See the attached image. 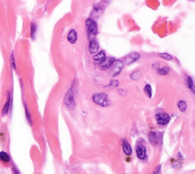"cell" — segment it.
I'll list each match as a JSON object with an SVG mask.
<instances>
[{
    "instance_id": "cell-10",
    "label": "cell",
    "mask_w": 195,
    "mask_h": 174,
    "mask_svg": "<svg viewBox=\"0 0 195 174\" xmlns=\"http://www.w3.org/2000/svg\"><path fill=\"white\" fill-rule=\"evenodd\" d=\"M140 58V54L137 52H132L131 54H128L127 56L125 57V60H124V62L126 65H130V64H133L135 61L137 60L138 59Z\"/></svg>"
},
{
    "instance_id": "cell-25",
    "label": "cell",
    "mask_w": 195,
    "mask_h": 174,
    "mask_svg": "<svg viewBox=\"0 0 195 174\" xmlns=\"http://www.w3.org/2000/svg\"><path fill=\"white\" fill-rule=\"evenodd\" d=\"M12 174H21L20 170L18 169V167L15 166V164L12 165Z\"/></svg>"
},
{
    "instance_id": "cell-24",
    "label": "cell",
    "mask_w": 195,
    "mask_h": 174,
    "mask_svg": "<svg viewBox=\"0 0 195 174\" xmlns=\"http://www.w3.org/2000/svg\"><path fill=\"white\" fill-rule=\"evenodd\" d=\"M140 77V73L139 71H136V72H133L132 74L131 75V78L133 80H139Z\"/></svg>"
},
{
    "instance_id": "cell-13",
    "label": "cell",
    "mask_w": 195,
    "mask_h": 174,
    "mask_svg": "<svg viewBox=\"0 0 195 174\" xmlns=\"http://www.w3.org/2000/svg\"><path fill=\"white\" fill-rule=\"evenodd\" d=\"M122 148L123 151L126 156H131V153H132V147H131L128 141H126V139L122 140Z\"/></svg>"
},
{
    "instance_id": "cell-2",
    "label": "cell",
    "mask_w": 195,
    "mask_h": 174,
    "mask_svg": "<svg viewBox=\"0 0 195 174\" xmlns=\"http://www.w3.org/2000/svg\"><path fill=\"white\" fill-rule=\"evenodd\" d=\"M64 105L66 106V109L72 111L76 108V102H75L74 93H73V88H70L67 92L64 97Z\"/></svg>"
},
{
    "instance_id": "cell-6",
    "label": "cell",
    "mask_w": 195,
    "mask_h": 174,
    "mask_svg": "<svg viewBox=\"0 0 195 174\" xmlns=\"http://www.w3.org/2000/svg\"><path fill=\"white\" fill-rule=\"evenodd\" d=\"M155 119H156V122L159 125H165L169 122L171 117L169 114L165 112H158L155 115Z\"/></svg>"
},
{
    "instance_id": "cell-17",
    "label": "cell",
    "mask_w": 195,
    "mask_h": 174,
    "mask_svg": "<svg viewBox=\"0 0 195 174\" xmlns=\"http://www.w3.org/2000/svg\"><path fill=\"white\" fill-rule=\"evenodd\" d=\"M185 83L186 85H187L188 88L191 90L192 93L194 92V81H193V79L190 76H188L186 75L185 76Z\"/></svg>"
},
{
    "instance_id": "cell-18",
    "label": "cell",
    "mask_w": 195,
    "mask_h": 174,
    "mask_svg": "<svg viewBox=\"0 0 195 174\" xmlns=\"http://www.w3.org/2000/svg\"><path fill=\"white\" fill-rule=\"evenodd\" d=\"M30 29H31V38L32 40H35L37 31V26L35 22H31Z\"/></svg>"
},
{
    "instance_id": "cell-21",
    "label": "cell",
    "mask_w": 195,
    "mask_h": 174,
    "mask_svg": "<svg viewBox=\"0 0 195 174\" xmlns=\"http://www.w3.org/2000/svg\"><path fill=\"white\" fill-rule=\"evenodd\" d=\"M144 93L149 98H152V95H153V89L152 87L150 84H146L144 87Z\"/></svg>"
},
{
    "instance_id": "cell-19",
    "label": "cell",
    "mask_w": 195,
    "mask_h": 174,
    "mask_svg": "<svg viewBox=\"0 0 195 174\" xmlns=\"http://www.w3.org/2000/svg\"><path fill=\"white\" fill-rule=\"evenodd\" d=\"M169 71H170V69L167 66H163V67H159L157 69V73L158 74L162 75V76H165V75L169 74Z\"/></svg>"
},
{
    "instance_id": "cell-8",
    "label": "cell",
    "mask_w": 195,
    "mask_h": 174,
    "mask_svg": "<svg viewBox=\"0 0 195 174\" xmlns=\"http://www.w3.org/2000/svg\"><path fill=\"white\" fill-rule=\"evenodd\" d=\"M114 60H115V58L114 57H106L105 59L102 62H101L100 64H99V67H100L102 70H103L109 69L111 66H112Z\"/></svg>"
},
{
    "instance_id": "cell-23",
    "label": "cell",
    "mask_w": 195,
    "mask_h": 174,
    "mask_svg": "<svg viewBox=\"0 0 195 174\" xmlns=\"http://www.w3.org/2000/svg\"><path fill=\"white\" fill-rule=\"evenodd\" d=\"M159 56L161 58H162V59L166 60H172L173 59L172 56L171 55V54H168V53H162V54H159Z\"/></svg>"
},
{
    "instance_id": "cell-22",
    "label": "cell",
    "mask_w": 195,
    "mask_h": 174,
    "mask_svg": "<svg viewBox=\"0 0 195 174\" xmlns=\"http://www.w3.org/2000/svg\"><path fill=\"white\" fill-rule=\"evenodd\" d=\"M10 62H11V65L12 69L14 70H16L17 66H16V63H15V54L14 53L12 52L11 55H10Z\"/></svg>"
},
{
    "instance_id": "cell-27",
    "label": "cell",
    "mask_w": 195,
    "mask_h": 174,
    "mask_svg": "<svg viewBox=\"0 0 195 174\" xmlns=\"http://www.w3.org/2000/svg\"><path fill=\"white\" fill-rule=\"evenodd\" d=\"M172 166H173L174 168L179 169V168H181V164L180 163H179L178 161H174V162H173V163H172Z\"/></svg>"
},
{
    "instance_id": "cell-5",
    "label": "cell",
    "mask_w": 195,
    "mask_h": 174,
    "mask_svg": "<svg viewBox=\"0 0 195 174\" xmlns=\"http://www.w3.org/2000/svg\"><path fill=\"white\" fill-rule=\"evenodd\" d=\"M12 93L11 91H8L7 93V99H6V103L3 105L2 109L1 111V115L2 118L6 117L8 115V112H10L12 109Z\"/></svg>"
},
{
    "instance_id": "cell-29",
    "label": "cell",
    "mask_w": 195,
    "mask_h": 174,
    "mask_svg": "<svg viewBox=\"0 0 195 174\" xmlns=\"http://www.w3.org/2000/svg\"><path fill=\"white\" fill-rule=\"evenodd\" d=\"M189 1H194V0H189Z\"/></svg>"
},
{
    "instance_id": "cell-20",
    "label": "cell",
    "mask_w": 195,
    "mask_h": 174,
    "mask_svg": "<svg viewBox=\"0 0 195 174\" xmlns=\"http://www.w3.org/2000/svg\"><path fill=\"white\" fill-rule=\"evenodd\" d=\"M178 107L179 110L181 112H184L187 109V103L184 100H180L178 102Z\"/></svg>"
},
{
    "instance_id": "cell-1",
    "label": "cell",
    "mask_w": 195,
    "mask_h": 174,
    "mask_svg": "<svg viewBox=\"0 0 195 174\" xmlns=\"http://www.w3.org/2000/svg\"><path fill=\"white\" fill-rule=\"evenodd\" d=\"M85 26L87 30V36L89 40L95 39L98 33V26L97 22L93 18H89L85 22Z\"/></svg>"
},
{
    "instance_id": "cell-7",
    "label": "cell",
    "mask_w": 195,
    "mask_h": 174,
    "mask_svg": "<svg viewBox=\"0 0 195 174\" xmlns=\"http://www.w3.org/2000/svg\"><path fill=\"white\" fill-rule=\"evenodd\" d=\"M112 66V76L114 77V76H117V75L121 73L123 67H124V62L121 60H115Z\"/></svg>"
},
{
    "instance_id": "cell-12",
    "label": "cell",
    "mask_w": 195,
    "mask_h": 174,
    "mask_svg": "<svg viewBox=\"0 0 195 174\" xmlns=\"http://www.w3.org/2000/svg\"><path fill=\"white\" fill-rule=\"evenodd\" d=\"M67 39L70 44H76V42L77 41V39H78V34H77L76 31L75 30V29L72 28L71 30L69 31L67 35Z\"/></svg>"
},
{
    "instance_id": "cell-28",
    "label": "cell",
    "mask_w": 195,
    "mask_h": 174,
    "mask_svg": "<svg viewBox=\"0 0 195 174\" xmlns=\"http://www.w3.org/2000/svg\"><path fill=\"white\" fill-rule=\"evenodd\" d=\"M118 84H119L118 80H113V81L111 82L110 86H112V87H116V86H118Z\"/></svg>"
},
{
    "instance_id": "cell-9",
    "label": "cell",
    "mask_w": 195,
    "mask_h": 174,
    "mask_svg": "<svg viewBox=\"0 0 195 174\" xmlns=\"http://www.w3.org/2000/svg\"><path fill=\"white\" fill-rule=\"evenodd\" d=\"M136 153L140 160H144L146 157V147L144 144H139L136 147Z\"/></svg>"
},
{
    "instance_id": "cell-16",
    "label": "cell",
    "mask_w": 195,
    "mask_h": 174,
    "mask_svg": "<svg viewBox=\"0 0 195 174\" xmlns=\"http://www.w3.org/2000/svg\"><path fill=\"white\" fill-rule=\"evenodd\" d=\"M23 104H24V109H25V117H26V119H27V122H28V124H30L31 126H32L33 121H32L31 114L30 111H29L28 107V105H27L26 102L24 101Z\"/></svg>"
},
{
    "instance_id": "cell-14",
    "label": "cell",
    "mask_w": 195,
    "mask_h": 174,
    "mask_svg": "<svg viewBox=\"0 0 195 174\" xmlns=\"http://www.w3.org/2000/svg\"><path fill=\"white\" fill-rule=\"evenodd\" d=\"M106 57V54L105 51H101L99 52H98L97 54H95V57H94V60H95V63H98L100 64L101 62L104 60Z\"/></svg>"
},
{
    "instance_id": "cell-15",
    "label": "cell",
    "mask_w": 195,
    "mask_h": 174,
    "mask_svg": "<svg viewBox=\"0 0 195 174\" xmlns=\"http://www.w3.org/2000/svg\"><path fill=\"white\" fill-rule=\"evenodd\" d=\"M0 161L4 163H9L11 162V157L6 151H0Z\"/></svg>"
},
{
    "instance_id": "cell-3",
    "label": "cell",
    "mask_w": 195,
    "mask_h": 174,
    "mask_svg": "<svg viewBox=\"0 0 195 174\" xmlns=\"http://www.w3.org/2000/svg\"><path fill=\"white\" fill-rule=\"evenodd\" d=\"M92 100L97 105H101L102 107H107L110 105V102L108 100V97L106 93H95L92 96Z\"/></svg>"
},
{
    "instance_id": "cell-26",
    "label": "cell",
    "mask_w": 195,
    "mask_h": 174,
    "mask_svg": "<svg viewBox=\"0 0 195 174\" xmlns=\"http://www.w3.org/2000/svg\"><path fill=\"white\" fill-rule=\"evenodd\" d=\"M152 174H162V171H161V165H158V166L155 167V169L154 170V171Z\"/></svg>"
},
{
    "instance_id": "cell-4",
    "label": "cell",
    "mask_w": 195,
    "mask_h": 174,
    "mask_svg": "<svg viewBox=\"0 0 195 174\" xmlns=\"http://www.w3.org/2000/svg\"><path fill=\"white\" fill-rule=\"evenodd\" d=\"M162 138H163V133L161 131H153L149 134V140L150 144L153 146H158L162 144Z\"/></svg>"
},
{
    "instance_id": "cell-11",
    "label": "cell",
    "mask_w": 195,
    "mask_h": 174,
    "mask_svg": "<svg viewBox=\"0 0 195 174\" xmlns=\"http://www.w3.org/2000/svg\"><path fill=\"white\" fill-rule=\"evenodd\" d=\"M99 47H100V45H99L98 41L95 39H93V40H91L89 41V44H88V51H89V53L92 54H95L98 52Z\"/></svg>"
}]
</instances>
